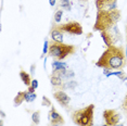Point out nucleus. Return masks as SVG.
Listing matches in <instances>:
<instances>
[{"instance_id":"c85d7f7f","label":"nucleus","mask_w":127,"mask_h":126,"mask_svg":"<svg viewBox=\"0 0 127 126\" xmlns=\"http://www.w3.org/2000/svg\"><path fill=\"white\" fill-rule=\"evenodd\" d=\"M49 4H50L51 7H53V5L56 4V0H49Z\"/></svg>"},{"instance_id":"393cba45","label":"nucleus","mask_w":127,"mask_h":126,"mask_svg":"<svg viewBox=\"0 0 127 126\" xmlns=\"http://www.w3.org/2000/svg\"><path fill=\"white\" fill-rule=\"evenodd\" d=\"M126 86H127V84H126ZM122 108H123V110H124V111H125V112H127V94H126L125 98H124V101H123Z\"/></svg>"},{"instance_id":"a878e982","label":"nucleus","mask_w":127,"mask_h":126,"mask_svg":"<svg viewBox=\"0 0 127 126\" xmlns=\"http://www.w3.org/2000/svg\"><path fill=\"white\" fill-rule=\"evenodd\" d=\"M31 86L34 88V89H37V88H38V81H37V79H33Z\"/></svg>"},{"instance_id":"20e7f679","label":"nucleus","mask_w":127,"mask_h":126,"mask_svg":"<svg viewBox=\"0 0 127 126\" xmlns=\"http://www.w3.org/2000/svg\"><path fill=\"white\" fill-rule=\"evenodd\" d=\"M75 51H76V48L73 45H66V44H63V42L52 41L50 42L48 54L50 57H52V58L58 59L59 61H62L66 57L74 54Z\"/></svg>"},{"instance_id":"2f4dec72","label":"nucleus","mask_w":127,"mask_h":126,"mask_svg":"<svg viewBox=\"0 0 127 126\" xmlns=\"http://www.w3.org/2000/svg\"><path fill=\"white\" fill-rule=\"evenodd\" d=\"M126 42H127V25H126ZM126 54H127V50H126Z\"/></svg>"},{"instance_id":"6e6552de","label":"nucleus","mask_w":127,"mask_h":126,"mask_svg":"<svg viewBox=\"0 0 127 126\" xmlns=\"http://www.w3.org/2000/svg\"><path fill=\"white\" fill-rule=\"evenodd\" d=\"M98 11H112L117 9V0H96Z\"/></svg>"},{"instance_id":"a211bd4d","label":"nucleus","mask_w":127,"mask_h":126,"mask_svg":"<svg viewBox=\"0 0 127 126\" xmlns=\"http://www.w3.org/2000/svg\"><path fill=\"white\" fill-rule=\"evenodd\" d=\"M61 2V9H65V10H68L71 11V4H70V0H60Z\"/></svg>"},{"instance_id":"4be33fe9","label":"nucleus","mask_w":127,"mask_h":126,"mask_svg":"<svg viewBox=\"0 0 127 126\" xmlns=\"http://www.w3.org/2000/svg\"><path fill=\"white\" fill-rule=\"evenodd\" d=\"M77 86V83L75 82V81H68L67 84H64L63 85V87L62 88H65V87H68V88H71V89H74L75 87Z\"/></svg>"},{"instance_id":"0eeeda50","label":"nucleus","mask_w":127,"mask_h":126,"mask_svg":"<svg viewBox=\"0 0 127 126\" xmlns=\"http://www.w3.org/2000/svg\"><path fill=\"white\" fill-rule=\"evenodd\" d=\"M103 120H104L105 124L109 126H114L120 123L121 121V114L117 112L116 110H113V109H108V110L103 111Z\"/></svg>"},{"instance_id":"412c9836","label":"nucleus","mask_w":127,"mask_h":126,"mask_svg":"<svg viewBox=\"0 0 127 126\" xmlns=\"http://www.w3.org/2000/svg\"><path fill=\"white\" fill-rule=\"evenodd\" d=\"M41 105H42V107H52V104H51V101L49 100V98H48L47 96H44V97H42Z\"/></svg>"},{"instance_id":"5701e85b","label":"nucleus","mask_w":127,"mask_h":126,"mask_svg":"<svg viewBox=\"0 0 127 126\" xmlns=\"http://www.w3.org/2000/svg\"><path fill=\"white\" fill-rule=\"evenodd\" d=\"M124 75V72L122 70H120V71H117V72H110L109 74H106L105 77H111V76H122Z\"/></svg>"},{"instance_id":"ddd939ff","label":"nucleus","mask_w":127,"mask_h":126,"mask_svg":"<svg viewBox=\"0 0 127 126\" xmlns=\"http://www.w3.org/2000/svg\"><path fill=\"white\" fill-rule=\"evenodd\" d=\"M23 101H25V91H19L18 94H16L15 98H14V107H19V105H21L23 103Z\"/></svg>"},{"instance_id":"f8f14e48","label":"nucleus","mask_w":127,"mask_h":126,"mask_svg":"<svg viewBox=\"0 0 127 126\" xmlns=\"http://www.w3.org/2000/svg\"><path fill=\"white\" fill-rule=\"evenodd\" d=\"M63 78H61L60 76H57L54 75V74H52V76H50V83L51 85L53 86L54 88H58V87H63Z\"/></svg>"},{"instance_id":"6ab92c4d","label":"nucleus","mask_w":127,"mask_h":126,"mask_svg":"<svg viewBox=\"0 0 127 126\" xmlns=\"http://www.w3.org/2000/svg\"><path fill=\"white\" fill-rule=\"evenodd\" d=\"M62 15H63V10L59 9L56 12V14H54V21H56V23H60V22H61Z\"/></svg>"},{"instance_id":"f704fd0d","label":"nucleus","mask_w":127,"mask_h":126,"mask_svg":"<svg viewBox=\"0 0 127 126\" xmlns=\"http://www.w3.org/2000/svg\"><path fill=\"white\" fill-rule=\"evenodd\" d=\"M101 126H109V125H106V124H103V125H101Z\"/></svg>"},{"instance_id":"dca6fc26","label":"nucleus","mask_w":127,"mask_h":126,"mask_svg":"<svg viewBox=\"0 0 127 126\" xmlns=\"http://www.w3.org/2000/svg\"><path fill=\"white\" fill-rule=\"evenodd\" d=\"M37 98V94L35 93H30V91H25V101L26 102H33L35 101V99Z\"/></svg>"},{"instance_id":"473e14b6","label":"nucleus","mask_w":127,"mask_h":126,"mask_svg":"<svg viewBox=\"0 0 127 126\" xmlns=\"http://www.w3.org/2000/svg\"><path fill=\"white\" fill-rule=\"evenodd\" d=\"M114 126H124V124H116V125H114Z\"/></svg>"},{"instance_id":"2eb2a0df","label":"nucleus","mask_w":127,"mask_h":126,"mask_svg":"<svg viewBox=\"0 0 127 126\" xmlns=\"http://www.w3.org/2000/svg\"><path fill=\"white\" fill-rule=\"evenodd\" d=\"M20 78L22 79V82L25 84V86H28V87L31 86V84H32L31 76H30V74L26 73L25 71H23V70L20 71Z\"/></svg>"},{"instance_id":"9d476101","label":"nucleus","mask_w":127,"mask_h":126,"mask_svg":"<svg viewBox=\"0 0 127 126\" xmlns=\"http://www.w3.org/2000/svg\"><path fill=\"white\" fill-rule=\"evenodd\" d=\"M53 98L56 99L57 101L62 105V107H66V105H68V103H70V101H71V98L63 90L54 91L53 93Z\"/></svg>"},{"instance_id":"423d86ee","label":"nucleus","mask_w":127,"mask_h":126,"mask_svg":"<svg viewBox=\"0 0 127 126\" xmlns=\"http://www.w3.org/2000/svg\"><path fill=\"white\" fill-rule=\"evenodd\" d=\"M54 27H57L58 30H60L63 33H68L71 35H82L83 34V27L82 25L79 24L78 22L75 21H71L67 23H64V24H54Z\"/></svg>"},{"instance_id":"f257e3e1","label":"nucleus","mask_w":127,"mask_h":126,"mask_svg":"<svg viewBox=\"0 0 127 126\" xmlns=\"http://www.w3.org/2000/svg\"><path fill=\"white\" fill-rule=\"evenodd\" d=\"M126 56L122 46H111L108 47L98 59L96 65L101 68L109 70H123L126 65Z\"/></svg>"},{"instance_id":"c756f323","label":"nucleus","mask_w":127,"mask_h":126,"mask_svg":"<svg viewBox=\"0 0 127 126\" xmlns=\"http://www.w3.org/2000/svg\"><path fill=\"white\" fill-rule=\"evenodd\" d=\"M28 91H30V93H35V89H34L32 86H30V87H28Z\"/></svg>"},{"instance_id":"7c9ffc66","label":"nucleus","mask_w":127,"mask_h":126,"mask_svg":"<svg viewBox=\"0 0 127 126\" xmlns=\"http://www.w3.org/2000/svg\"><path fill=\"white\" fill-rule=\"evenodd\" d=\"M0 114H1V119H3V117L5 116V114H4V112H3V111H0Z\"/></svg>"},{"instance_id":"9b49d317","label":"nucleus","mask_w":127,"mask_h":126,"mask_svg":"<svg viewBox=\"0 0 127 126\" xmlns=\"http://www.w3.org/2000/svg\"><path fill=\"white\" fill-rule=\"evenodd\" d=\"M51 39L56 42H63V32L53 26L51 31Z\"/></svg>"},{"instance_id":"c9c22d12","label":"nucleus","mask_w":127,"mask_h":126,"mask_svg":"<svg viewBox=\"0 0 127 126\" xmlns=\"http://www.w3.org/2000/svg\"><path fill=\"white\" fill-rule=\"evenodd\" d=\"M80 1H87V0H80Z\"/></svg>"},{"instance_id":"72a5a7b5","label":"nucleus","mask_w":127,"mask_h":126,"mask_svg":"<svg viewBox=\"0 0 127 126\" xmlns=\"http://www.w3.org/2000/svg\"><path fill=\"white\" fill-rule=\"evenodd\" d=\"M0 124H1L0 126H3V121H2V120H1V123H0Z\"/></svg>"},{"instance_id":"39448f33","label":"nucleus","mask_w":127,"mask_h":126,"mask_svg":"<svg viewBox=\"0 0 127 126\" xmlns=\"http://www.w3.org/2000/svg\"><path fill=\"white\" fill-rule=\"evenodd\" d=\"M100 35H101V38H102L104 45L108 47H111V46H115V42L117 40H120V37H121V34L118 32V28L116 26H114L113 28L109 31H103V32H100Z\"/></svg>"},{"instance_id":"b1692460","label":"nucleus","mask_w":127,"mask_h":126,"mask_svg":"<svg viewBox=\"0 0 127 126\" xmlns=\"http://www.w3.org/2000/svg\"><path fill=\"white\" fill-rule=\"evenodd\" d=\"M74 75H75V74H74L73 71H67V70H66V72H65V77H64V78H68V79H70V78H73Z\"/></svg>"},{"instance_id":"bb28decb","label":"nucleus","mask_w":127,"mask_h":126,"mask_svg":"<svg viewBox=\"0 0 127 126\" xmlns=\"http://www.w3.org/2000/svg\"><path fill=\"white\" fill-rule=\"evenodd\" d=\"M35 70H36V65L35 64H33V65H31V73L33 74H35Z\"/></svg>"},{"instance_id":"cd10ccee","label":"nucleus","mask_w":127,"mask_h":126,"mask_svg":"<svg viewBox=\"0 0 127 126\" xmlns=\"http://www.w3.org/2000/svg\"><path fill=\"white\" fill-rule=\"evenodd\" d=\"M118 78H120L121 81H123V82L127 81V76H126V75H122V76H118Z\"/></svg>"},{"instance_id":"f3484780","label":"nucleus","mask_w":127,"mask_h":126,"mask_svg":"<svg viewBox=\"0 0 127 126\" xmlns=\"http://www.w3.org/2000/svg\"><path fill=\"white\" fill-rule=\"evenodd\" d=\"M32 120H33L34 124L38 125L40 123V112L39 111H35L33 114H32Z\"/></svg>"},{"instance_id":"7ed1b4c3","label":"nucleus","mask_w":127,"mask_h":126,"mask_svg":"<svg viewBox=\"0 0 127 126\" xmlns=\"http://www.w3.org/2000/svg\"><path fill=\"white\" fill-rule=\"evenodd\" d=\"M95 104H89L79 110H75L72 113V121L77 126H94Z\"/></svg>"},{"instance_id":"f03ea898","label":"nucleus","mask_w":127,"mask_h":126,"mask_svg":"<svg viewBox=\"0 0 127 126\" xmlns=\"http://www.w3.org/2000/svg\"><path fill=\"white\" fill-rule=\"evenodd\" d=\"M121 11L118 9L112 11H98L96 22L94 24V30L98 32L109 31L116 26L121 19Z\"/></svg>"},{"instance_id":"1a4fd4ad","label":"nucleus","mask_w":127,"mask_h":126,"mask_svg":"<svg viewBox=\"0 0 127 126\" xmlns=\"http://www.w3.org/2000/svg\"><path fill=\"white\" fill-rule=\"evenodd\" d=\"M48 120H49V122H50L51 125H59V126L63 125L65 122L64 119H63V116L60 113L57 112L56 108H54L53 105L51 107V110L49 111V113H48Z\"/></svg>"},{"instance_id":"aec40b11","label":"nucleus","mask_w":127,"mask_h":126,"mask_svg":"<svg viewBox=\"0 0 127 126\" xmlns=\"http://www.w3.org/2000/svg\"><path fill=\"white\" fill-rule=\"evenodd\" d=\"M49 47H50V42H49L48 38H46L45 42H44V48H42V56H44V54H47L49 52ZM42 56H41V58H42Z\"/></svg>"},{"instance_id":"4468645a","label":"nucleus","mask_w":127,"mask_h":126,"mask_svg":"<svg viewBox=\"0 0 127 126\" xmlns=\"http://www.w3.org/2000/svg\"><path fill=\"white\" fill-rule=\"evenodd\" d=\"M66 68H67V65L65 63L59 61V60H54L52 62V72H57L60 70H66Z\"/></svg>"}]
</instances>
